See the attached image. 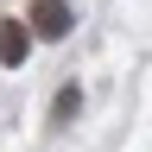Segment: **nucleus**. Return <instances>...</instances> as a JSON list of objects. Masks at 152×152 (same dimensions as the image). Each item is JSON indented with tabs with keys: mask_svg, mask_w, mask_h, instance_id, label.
<instances>
[{
	"mask_svg": "<svg viewBox=\"0 0 152 152\" xmlns=\"http://www.w3.org/2000/svg\"><path fill=\"white\" fill-rule=\"evenodd\" d=\"M32 32L38 38H64L70 32V7H64V0H38V7H32Z\"/></svg>",
	"mask_w": 152,
	"mask_h": 152,
	"instance_id": "1",
	"label": "nucleus"
},
{
	"mask_svg": "<svg viewBox=\"0 0 152 152\" xmlns=\"http://www.w3.org/2000/svg\"><path fill=\"white\" fill-rule=\"evenodd\" d=\"M76 108H83V89L70 83V89H57V102H51V121H70Z\"/></svg>",
	"mask_w": 152,
	"mask_h": 152,
	"instance_id": "3",
	"label": "nucleus"
},
{
	"mask_svg": "<svg viewBox=\"0 0 152 152\" xmlns=\"http://www.w3.org/2000/svg\"><path fill=\"white\" fill-rule=\"evenodd\" d=\"M26 51H32V32L19 26V19H0V64H26Z\"/></svg>",
	"mask_w": 152,
	"mask_h": 152,
	"instance_id": "2",
	"label": "nucleus"
}]
</instances>
